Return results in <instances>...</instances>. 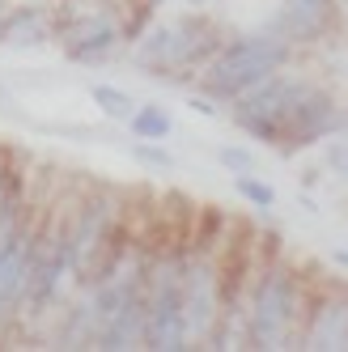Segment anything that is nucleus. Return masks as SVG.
Returning a JSON list of instances; mask_svg holds the SVG:
<instances>
[{"label": "nucleus", "mask_w": 348, "mask_h": 352, "mask_svg": "<svg viewBox=\"0 0 348 352\" xmlns=\"http://www.w3.org/2000/svg\"><path fill=\"white\" fill-rule=\"evenodd\" d=\"M136 157H144V162H157V166H170V157L162 153V148H149V144H140V148H136Z\"/></svg>", "instance_id": "4468645a"}, {"label": "nucleus", "mask_w": 348, "mask_h": 352, "mask_svg": "<svg viewBox=\"0 0 348 352\" xmlns=\"http://www.w3.org/2000/svg\"><path fill=\"white\" fill-rule=\"evenodd\" d=\"M0 21H5V5H0Z\"/></svg>", "instance_id": "a211bd4d"}, {"label": "nucleus", "mask_w": 348, "mask_h": 352, "mask_svg": "<svg viewBox=\"0 0 348 352\" xmlns=\"http://www.w3.org/2000/svg\"><path fill=\"white\" fill-rule=\"evenodd\" d=\"M191 107H195V111H200V115H217V107L208 102V98H195V102H191Z\"/></svg>", "instance_id": "2eb2a0df"}, {"label": "nucleus", "mask_w": 348, "mask_h": 352, "mask_svg": "<svg viewBox=\"0 0 348 352\" xmlns=\"http://www.w3.org/2000/svg\"><path fill=\"white\" fill-rule=\"evenodd\" d=\"M221 162H226V166H234V170H255L251 153H242V148H221Z\"/></svg>", "instance_id": "ddd939ff"}, {"label": "nucleus", "mask_w": 348, "mask_h": 352, "mask_svg": "<svg viewBox=\"0 0 348 352\" xmlns=\"http://www.w3.org/2000/svg\"><path fill=\"white\" fill-rule=\"evenodd\" d=\"M0 34H5L9 47H34L43 43L47 34H52V17H47V9H17L13 17L0 21Z\"/></svg>", "instance_id": "6e6552de"}, {"label": "nucleus", "mask_w": 348, "mask_h": 352, "mask_svg": "<svg viewBox=\"0 0 348 352\" xmlns=\"http://www.w3.org/2000/svg\"><path fill=\"white\" fill-rule=\"evenodd\" d=\"M94 102L102 107L111 119H128L136 111V98L123 94V89H115V85H94Z\"/></svg>", "instance_id": "9b49d317"}, {"label": "nucleus", "mask_w": 348, "mask_h": 352, "mask_svg": "<svg viewBox=\"0 0 348 352\" xmlns=\"http://www.w3.org/2000/svg\"><path fill=\"white\" fill-rule=\"evenodd\" d=\"M297 310V293L289 272H268L255 289V310H251V336L259 348H285L289 322Z\"/></svg>", "instance_id": "20e7f679"}, {"label": "nucleus", "mask_w": 348, "mask_h": 352, "mask_svg": "<svg viewBox=\"0 0 348 352\" xmlns=\"http://www.w3.org/2000/svg\"><path fill=\"white\" fill-rule=\"evenodd\" d=\"M187 5H208V0H187Z\"/></svg>", "instance_id": "f3484780"}, {"label": "nucleus", "mask_w": 348, "mask_h": 352, "mask_svg": "<svg viewBox=\"0 0 348 352\" xmlns=\"http://www.w3.org/2000/svg\"><path fill=\"white\" fill-rule=\"evenodd\" d=\"M213 52H217V30L208 21H170V26H157L144 34V43L136 47V60L157 72H179V68L200 64Z\"/></svg>", "instance_id": "7ed1b4c3"}, {"label": "nucleus", "mask_w": 348, "mask_h": 352, "mask_svg": "<svg viewBox=\"0 0 348 352\" xmlns=\"http://www.w3.org/2000/svg\"><path fill=\"white\" fill-rule=\"evenodd\" d=\"M234 187H238L242 199H251L255 208H272V204H276V191H272L268 183H259L251 170H238V174H234Z\"/></svg>", "instance_id": "f8f14e48"}, {"label": "nucleus", "mask_w": 348, "mask_h": 352, "mask_svg": "<svg viewBox=\"0 0 348 352\" xmlns=\"http://www.w3.org/2000/svg\"><path fill=\"white\" fill-rule=\"evenodd\" d=\"M302 5H327V0H302Z\"/></svg>", "instance_id": "dca6fc26"}, {"label": "nucleus", "mask_w": 348, "mask_h": 352, "mask_svg": "<svg viewBox=\"0 0 348 352\" xmlns=\"http://www.w3.org/2000/svg\"><path fill=\"white\" fill-rule=\"evenodd\" d=\"M30 263H34V238L30 230L13 225L9 212H0V314L13 310L30 289Z\"/></svg>", "instance_id": "423d86ee"}, {"label": "nucleus", "mask_w": 348, "mask_h": 352, "mask_svg": "<svg viewBox=\"0 0 348 352\" xmlns=\"http://www.w3.org/2000/svg\"><path fill=\"white\" fill-rule=\"evenodd\" d=\"M115 43H119V26L107 13H85L77 26L64 30V47H68L72 60H98V56H107Z\"/></svg>", "instance_id": "0eeeda50"}, {"label": "nucleus", "mask_w": 348, "mask_h": 352, "mask_svg": "<svg viewBox=\"0 0 348 352\" xmlns=\"http://www.w3.org/2000/svg\"><path fill=\"white\" fill-rule=\"evenodd\" d=\"M289 60V47L276 34H246L234 38L230 47H221L217 60L204 72V89L213 98H242L246 89H255L259 81H268L272 72Z\"/></svg>", "instance_id": "f03ea898"}, {"label": "nucleus", "mask_w": 348, "mask_h": 352, "mask_svg": "<svg viewBox=\"0 0 348 352\" xmlns=\"http://www.w3.org/2000/svg\"><path fill=\"white\" fill-rule=\"evenodd\" d=\"M128 123H132V132H136L140 140H166V136L174 132V119H170L162 107H136V111L128 115Z\"/></svg>", "instance_id": "1a4fd4ad"}, {"label": "nucleus", "mask_w": 348, "mask_h": 352, "mask_svg": "<svg viewBox=\"0 0 348 352\" xmlns=\"http://www.w3.org/2000/svg\"><path fill=\"white\" fill-rule=\"evenodd\" d=\"M344 344H348V331H344V306H327V314H318V322H314V348L340 352Z\"/></svg>", "instance_id": "9d476101"}, {"label": "nucleus", "mask_w": 348, "mask_h": 352, "mask_svg": "<svg viewBox=\"0 0 348 352\" xmlns=\"http://www.w3.org/2000/svg\"><path fill=\"white\" fill-rule=\"evenodd\" d=\"M149 348H162V352H174V348H187V310H183V276L166 272L153 297L144 306V336Z\"/></svg>", "instance_id": "39448f33"}, {"label": "nucleus", "mask_w": 348, "mask_h": 352, "mask_svg": "<svg viewBox=\"0 0 348 352\" xmlns=\"http://www.w3.org/2000/svg\"><path fill=\"white\" fill-rule=\"evenodd\" d=\"M234 119H238V128H246L251 136L276 144V148L314 144L327 132H336V123H340L336 107L318 89L302 81H276V72L238 98Z\"/></svg>", "instance_id": "f257e3e1"}]
</instances>
